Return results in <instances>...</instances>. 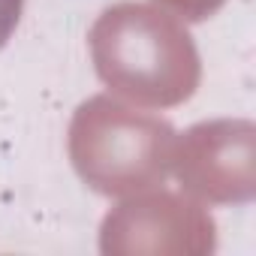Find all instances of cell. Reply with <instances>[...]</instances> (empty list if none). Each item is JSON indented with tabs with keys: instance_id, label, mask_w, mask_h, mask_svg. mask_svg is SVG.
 <instances>
[{
	"instance_id": "obj_1",
	"label": "cell",
	"mask_w": 256,
	"mask_h": 256,
	"mask_svg": "<svg viewBox=\"0 0 256 256\" xmlns=\"http://www.w3.org/2000/svg\"><path fill=\"white\" fill-rule=\"evenodd\" d=\"M88 48L108 94L139 108L181 106L202 82V58L187 22L157 4L124 0L102 10L90 24Z\"/></svg>"
},
{
	"instance_id": "obj_2",
	"label": "cell",
	"mask_w": 256,
	"mask_h": 256,
	"mask_svg": "<svg viewBox=\"0 0 256 256\" xmlns=\"http://www.w3.org/2000/svg\"><path fill=\"white\" fill-rule=\"evenodd\" d=\"M175 139L172 124L151 108L96 94L72 112L66 154L94 193L124 199L160 187L172 175Z\"/></svg>"
},
{
	"instance_id": "obj_3",
	"label": "cell",
	"mask_w": 256,
	"mask_h": 256,
	"mask_svg": "<svg viewBox=\"0 0 256 256\" xmlns=\"http://www.w3.org/2000/svg\"><path fill=\"white\" fill-rule=\"evenodd\" d=\"M214 220L202 202L160 187L124 196L100 226V250L108 256L133 253H211L217 247Z\"/></svg>"
},
{
	"instance_id": "obj_4",
	"label": "cell",
	"mask_w": 256,
	"mask_h": 256,
	"mask_svg": "<svg viewBox=\"0 0 256 256\" xmlns=\"http://www.w3.org/2000/svg\"><path fill=\"white\" fill-rule=\"evenodd\" d=\"M172 175L202 205H247L256 196V126L247 118L202 120L175 139Z\"/></svg>"
},
{
	"instance_id": "obj_5",
	"label": "cell",
	"mask_w": 256,
	"mask_h": 256,
	"mask_svg": "<svg viewBox=\"0 0 256 256\" xmlns=\"http://www.w3.org/2000/svg\"><path fill=\"white\" fill-rule=\"evenodd\" d=\"M151 4L172 12L181 22H205L226 6V0H151Z\"/></svg>"
},
{
	"instance_id": "obj_6",
	"label": "cell",
	"mask_w": 256,
	"mask_h": 256,
	"mask_svg": "<svg viewBox=\"0 0 256 256\" xmlns=\"http://www.w3.org/2000/svg\"><path fill=\"white\" fill-rule=\"evenodd\" d=\"M22 12H24V0H0V48L12 40Z\"/></svg>"
}]
</instances>
